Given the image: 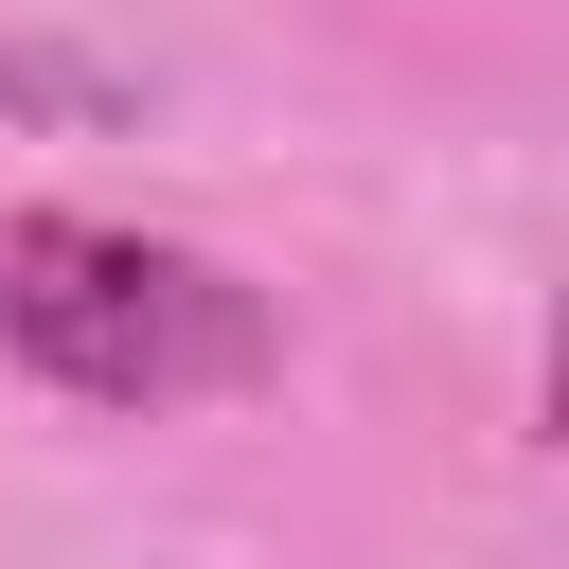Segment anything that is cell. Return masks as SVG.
Here are the masks:
<instances>
[{"label": "cell", "mask_w": 569, "mask_h": 569, "mask_svg": "<svg viewBox=\"0 0 569 569\" xmlns=\"http://www.w3.org/2000/svg\"><path fill=\"white\" fill-rule=\"evenodd\" d=\"M0 356L53 373L71 409H196V391H249L284 356L267 284L178 249V231H124V213H0Z\"/></svg>", "instance_id": "cell-1"}, {"label": "cell", "mask_w": 569, "mask_h": 569, "mask_svg": "<svg viewBox=\"0 0 569 569\" xmlns=\"http://www.w3.org/2000/svg\"><path fill=\"white\" fill-rule=\"evenodd\" d=\"M0 107H53V71H36V53H0Z\"/></svg>", "instance_id": "cell-2"}]
</instances>
